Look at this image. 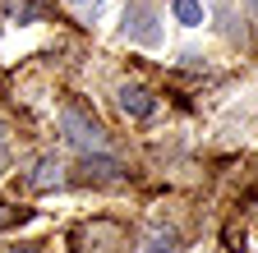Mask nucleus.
<instances>
[{"label": "nucleus", "mask_w": 258, "mask_h": 253, "mask_svg": "<svg viewBox=\"0 0 258 253\" xmlns=\"http://www.w3.org/2000/svg\"><path fill=\"white\" fill-rule=\"evenodd\" d=\"M5 156H10V129H5V120H0V171H5Z\"/></svg>", "instance_id": "9"}, {"label": "nucleus", "mask_w": 258, "mask_h": 253, "mask_svg": "<svg viewBox=\"0 0 258 253\" xmlns=\"http://www.w3.org/2000/svg\"><path fill=\"white\" fill-rule=\"evenodd\" d=\"M148 253H175V230H152L148 235Z\"/></svg>", "instance_id": "8"}, {"label": "nucleus", "mask_w": 258, "mask_h": 253, "mask_svg": "<svg viewBox=\"0 0 258 253\" xmlns=\"http://www.w3.org/2000/svg\"><path fill=\"white\" fill-rule=\"evenodd\" d=\"M115 97H120V111H124L129 120H148V115L157 111L152 92H148V88H139V83H124V88L115 92Z\"/></svg>", "instance_id": "3"}, {"label": "nucleus", "mask_w": 258, "mask_h": 253, "mask_svg": "<svg viewBox=\"0 0 258 253\" xmlns=\"http://www.w3.org/2000/svg\"><path fill=\"white\" fill-rule=\"evenodd\" d=\"M70 5H83V0H70Z\"/></svg>", "instance_id": "12"}, {"label": "nucleus", "mask_w": 258, "mask_h": 253, "mask_svg": "<svg viewBox=\"0 0 258 253\" xmlns=\"http://www.w3.org/2000/svg\"><path fill=\"white\" fill-rule=\"evenodd\" d=\"M28 221H32V207H23V203H0V230L28 226Z\"/></svg>", "instance_id": "7"}, {"label": "nucleus", "mask_w": 258, "mask_h": 253, "mask_svg": "<svg viewBox=\"0 0 258 253\" xmlns=\"http://www.w3.org/2000/svg\"><path fill=\"white\" fill-rule=\"evenodd\" d=\"M171 14L184 23V28H199L203 19H208V10H203V0H171Z\"/></svg>", "instance_id": "6"}, {"label": "nucleus", "mask_w": 258, "mask_h": 253, "mask_svg": "<svg viewBox=\"0 0 258 253\" xmlns=\"http://www.w3.org/2000/svg\"><path fill=\"white\" fill-rule=\"evenodd\" d=\"M28 184H32V189H55V184H64V166L55 161V156H42V161L32 166Z\"/></svg>", "instance_id": "4"}, {"label": "nucleus", "mask_w": 258, "mask_h": 253, "mask_svg": "<svg viewBox=\"0 0 258 253\" xmlns=\"http://www.w3.org/2000/svg\"><path fill=\"white\" fill-rule=\"evenodd\" d=\"M5 253H37V248H5Z\"/></svg>", "instance_id": "10"}, {"label": "nucleus", "mask_w": 258, "mask_h": 253, "mask_svg": "<svg viewBox=\"0 0 258 253\" xmlns=\"http://www.w3.org/2000/svg\"><path fill=\"white\" fill-rule=\"evenodd\" d=\"M129 37L134 42H157V28H152V10L148 5H134V14H129Z\"/></svg>", "instance_id": "5"}, {"label": "nucleus", "mask_w": 258, "mask_h": 253, "mask_svg": "<svg viewBox=\"0 0 258 253\" xmlns=\"http://www.w3.org/2000/svg\"><path fill=\"white\" fill-rule=\"evenodd\" d=\"M79 184H120L124 180V166L115 161L111 152H88L83 161H79Z\"/></svg>", "instance_id": "2"}, {"label": "nucleus", "mask_w": 258, "mask_h": 253, "mask_svg": "<svg viewBox=\"0 0 258 253\" xmlns=\"http://www.w3.org/2000/svg\"><path fill=\"white\" fill-rule=\"evenodd\" d=\"M60 134H64V143H70V147H79L83 156L88 152H111V143H106V129H102V124H97L83 106H60Z\"/></svg>", "instance_id": "1"}, {"label": "nucleus", "mask_w": 258, "mask_h": 253, "mask_svg": "<svg viewBox=\"0 0 258 253\" xmlns=\"http://www.w3.org/2000/svg\"><path fill=\"white\" fill-rule=\"evenodd\" d=\"M244 5H249V10H253V14H258V0H244Z\"/></svg>", "instance_id": "11"}]
</instances>
